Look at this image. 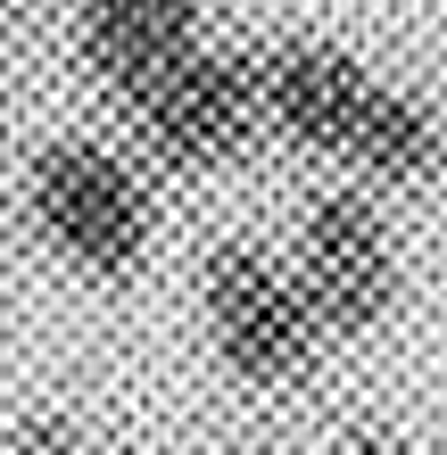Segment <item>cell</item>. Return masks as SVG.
Masks as SVG:
<instances>
[{"instance_id": "9c48e42d", "label": "cell", "mask_w": 447, "mask_h": 455, "mask_svg": "<svg viewBox=\"0 0 447 455\" xmlns=\"http://www.w3.org/2000/svg\"><path fill=\"white\" fill-rule=\"evenodd\" d=\"M339 455H398V447L373 439V431H348V439H339Z\"/></svg>"}, {"instance_id": "52a82bcc", "label": "cell", "mask_w": 447, "mask_h": 455, "mask_svg": "<svg viewBox=\"0 0 447 455\" xmlns=\"http://www.w3.org/2000/svg\"><path fill=\"white\" fill-rule=\"evenodd\" d=\"M339 157H348V166H364V174H381V182H423V174H439L447 132H439V116L423 108V100H406V92H381V84H373Z\"/></svg>"}, {"instance_id": "8992f818", "label": "cell", "mask_w": 447, "mask_h": 455, "mask_svg": "<svg viewBox=\"0 0 447 455\" xmlns=\"http://www.w3.org/2000/svg\"><path fill=\"white\" fill-rule=\"evenodd\" d=\"M191 42H199V0H84V67L116 100H133Z\"/></svg>"}, {"instance_id": "3957f363", "label": "cell", "mask_w": 447, "mask_h": 455, "mask_svg": "<svg viewBox=\"0 0 447 455\" xmlns=\"http://www.w3.org/2000/svg\"><path fill=\"white\" fill-rule=\"evenodd\" d=\"M207 323H216V347L224 364L241 372V381L257 389H282L299 381V372L315 364V347H323V323L307 315L299 282L274 274L266 249H249V240H224V249H207Z\"/></svg>"}, {"instance_id": "7a4b0ae2", "label": "cell", "mask_w": 447, "mask_h": 455, "mask_svg": "<svg viewBox=\"0 0 447 455\" xmlns=\"http://www.w3.org/2000/svg\"><path fill=\"white\" fill-rule=\"evenodd\" d=\"M124 108H133L141 141L157 149V166L207 174V166H224L232 149H249L266 100H257V59H241V50H199L191 42L174 67H157Z\"/></svg>"}, {"instance_id": "277c9868", "label": "cell", "mask_w": 447, "mask_h": 455, "mask_svg": "<svg viewBox=\"0 0 447 455\" xmlns=\"http://www.w3.org/2000/svg\"><path fill=\"white\" fill-rule=\"evenodd\" d=\"M299 299L323 331H373L389 299H398V257L389 232L364 199H315V216L299 232Z\"/></svg>"}, {"instance_id": "6da1fadb", "label": "cell", "mask_w": 447, "mask_h": 455, "mask_svg": "<svg viewBox=\"0 0 447 455\" xmlns=\"http://www.w3.org/2000/svg\"><path fill=\"white\" fill-rule=\"evenodd\" d=\"M25 199H34V224H42L50 249L67 265H84V274H100V282H124L149 249V199H141L133 166L100 141L42 149Z\"/></svg>"}, {"instance_id": "ba28073f", "label": "cell", "mask_w": 447, "mask_h": 455, "mask_svg": "<svg viewBox=\"0 0 447 455\" xmlns=\"http://www.w3.org/2000/svg\"><path fill=\"white\" fill-rule=\"evenodd\" d=\"M0 455H92V439L84 431H75V422H25V431H9V447H0Z\"/></svg>"}, {"instance_id": "5b68a950", "label": "cell", "mask_w": 447, "mask_h": 455, "mask_svg": "<svg viewBox=\"0 0 447 455\" xmlns=\"http://www.w3.org/2000/svg\"><path fill=\"white\" fill-rule=\"evenodd\" d=\"M364 92H373V75H364L348 50H331V42H282V50L257 59V100H266V116L291 132L299 149H323V157L348 149Z\"/></svg>"}, {"instance_id": "30bf717a", "label": "cell", "mask_w": 447, "mask_h": 455, "mask_svg": "<svg viewBox=\"0 0 447 455\" xmlns=\"http://www.w3.org/2000/svg\"><path fill=\"white\" fill-rule=\"evenodd\" d=\"M9 9H17V0H0V17H9Z\"/></svg>"}]
</instances>
